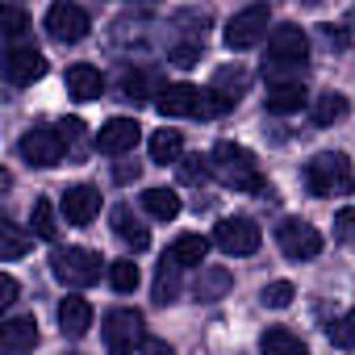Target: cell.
<instances>
[{"label":"cell","mask_w":355,"mask_h":355,"mask_svg":"<svg viewBox=\"0 0 355 355\" xmlns=\"http://www.w3.org/2000/svg\"><path fill=\"white\" fill-rule=\"evenodd\" d=\"M209 167H214L218 180L226 189H234V193H268L263 175L255 167V155L247 146H239V142H218L214 155H209Z\"/></svg>","instance_id":"obj_1"},{"label":"cell","mask_w":355,"mask_h":355,"mask_svg":"<svg viewBox=\"0 0 355 355\" xmlns=\"http://www.w3.org/2000/svg\"><path fill=\"white\" fill-rule=\"evenodd\" d=\"M155 109L163 117H218L230 109V101H222L214 88H197V84H167L155 96Z\"/></svg>","instance_id":"obj_2"},{"label":"cell","mask_w":355,"mask_h":355,"mask_svg":"<svg viewBox=\"0 0 355 355\" xmlns=\"http://www.w3.org/2000/svg\"><path fill=\"white\" fill-rule=\"evenodd\" d=\"M305 184L313 197H343L355 189V171H351V159L343 150H322L309 159L305 167Z\"/></svg>","instance_id":"obj_3"},{"label":"cell","mask_w":355,"mask_h":355,"mask_svg":"<svg viewBox=\"0 0 355 355\" xmlns=\"http://www.w3.org/2000/svg\"><path fill=\"white\" fill-rule=\"evenodd\" d=\"M51 272H55V280L67 284V288H88V284H96L101 272H109V268H105L101 255L88 251V247H55V251H51Z\"/></svg>","instance_id":"obj_4"},{"label":"cell","mask_w":355,"mask_h":355,"mask_svg":"<svg viewBox=\"0 0 355 355\" xmlns=\"http://www.w3.org/2000/svg\"><path fill=\"white\" fill-rule=\"evenodd\" d=\"M268 26H272V9L268 5H247L243 13H234L226 21V46L230 51H251V46L263 42Z\"/></svg>","instance_id":"obj_5"},{"label":"cell","mask_w":355,"mask_h":355,"mask_svg":"<svg viewBox=\"0 0 355 355\" xmlns=\"http://www.w3.org/2000/svg\"><path fill=\"white\" fill-rule=\"evenodd\" d=\"M259 243H263V234L251 218H222L214 226V247L226 255H255Z\"/></svg>","instance_id":"obj_6"},{"label":"cell","mask_w":355,"mask_h":355,"mask_svg":"<svg viewBox=\"0 0 355 355\" xmlns=\"http://www.w3.org/2000/svg\"><path fill=\"white\" fill-rule=\"evenodd\" d=\"M142 313L138 309H113L105 318V347L109 355H134V347H142Z\"/></svg>","instance_id":"obj_7"},{"label":"cell","mask_w":355,"mask_h":355,"mask_svg":"<svg viewBox=\"0 0 355 355\" xmlns=\"http://www.w3.org/2000/svg\"><path fill=\"white\" fill-rule=\"evenodd\" d=\"M276 247L288 259H313V255H322V234L305 218H284L276 226Z\"/></svg>","instance_id":"obj_8"},{"label":"cell","mask_w":355,"mask_h":355,"mask_svg":"<svg viewBox=\"0 0 355 355\" xmlns=\"http://www.w3.org/2000/svg\"><path fill=\"white\" fill-rule=\"evenodd\" d=\"M309 59V38L297 26H276L268 34V63L272 67H301Z\"/></svg>","instance_id":"obj_9"},{"label":"cell","mask_w":355,"mask_h":355,"mask_svg":"<svg viewBox=\"0 0 355 355\" xmlns=\"http://www.w3.org/2000/svg\"><path fill=\"white\" fill-rule=\"evenodd\" d=\"M63 150H67V142L51 125H34V130L21 134V159L34 163V167H55L63 159Z\"/></svg>","instance_id":"obj_10"},{"label":"cell","mask_w":355,"mask_h":355,"mask_svg":"<svg viewBox=\"0 0 355 355\" xmlns=\"http://www.w3.org/2000/svg\"><path fill=\"white\" fill-rule=\"evenodd\" d=\"M88 13L80 9V5H67V0H59V5H51L46 9V34L51 38H59V42H80L84 34H88Z\"/></svg>","instance_id":"obj_11"},{"label":"cell","mask_w":355,"mask_h":355,"mask_svg":"<svg viewBox=\"0 0 355 355\" xmlns=\"http://www.w3.org/2000/svg\"><path fill=\"white\" fill-rule=\"evenodd\" d=\"M5 76H9V84H17V88L42 80V76H46V59H42V51L21 46V42L9 46V51H5Z\"/></svg>","instance_id":"obj_12"},{"label":"cell","mask_w":355,"mask_h":355,"mask_svg":"<svg viewBox=\"0 0 355 355\" xmlns=\"http://www.w3.org/2000/svg\"><path fill=\"white\" fill-rule=\"evenodd\" d=\"M138 138H142V130L134 117H109L96 134V150L101 155H125V150H134Z\"/></svg>","instance_id":"obj_13"},{"label":"cell","mask_w":355,"mask_h":355,"mask_svg":"<svg viewBox=\"0 0 355 355\" xmlns=\"http://www.w3.org/2000/svg\"><path fill=\"white\" fill-rule=\"evenodd\" d=\"M34 347H38V322L30 313H17V318H9L0 326V351L5 355H26Z\"/></svg>","instance_id":"obj_14"},{"label":"cell","mask_w":355,"mask_h":355,"mask_svg":"<svg viewBox=\"0 0 355 355\" xmlns=\"http://www.w3.org/2000/svg\"><path fill=\"white\" fill-rule=\"evenodd\" d=\"M96 214H101V193H96L92 184H71V189L63 193V218H67L71 226H88Z\"/></svg>","instance_id":"obj_15"},{"label":"cell","mask_w":355,"mask_h":355,"mask_svg":"<svg viewBox=\"0 0 355 355\" xmlns=\"http://www.w3.org/2000/svg\"><path fill=\"white\" fill-rule=\"evenodd\" d=\"M205 255H209V239L205 234H180L171 247H167V263H175V268H205Z\"/></svg>","instance_id":"obj_16"},{"label":"cell","mask_w":355,"mask_h":355,"mask_svg":"<svg viewBox=\"0 0 355 355\" xmlns=\"http://www.w3.org/2000/svg\"><path fill=\"white\" fill-rule=\"evenodd\" d=\"M67 92H71V101H101V92H105L101 67H92V63H71V67H67Z\"/></svg>","instance_id":"obj_17"},{"label":"cell","mask_w":355,"mask_h":355,"mask_svg":"<svg viewBox=\"0 0 355 355\" xmlns=\"http://www.w3.org/2000/svg\"><path fill=\"white\" fill-rule=\"evenodd\" d=\"M113 234H117L125 247H134V251H146V247H150L146 222H142L130 205H117V209H113Z\"/></svg>","instance_id":"obj_18"},{"label":"cell","mask_w":355,"mask_h":355,"mask_svg":"<svg viewBox=\"0 0 355 355\" xmlns=\"http://www.w3.org/2000/svg\"><path fill=\"white\" fill-rule=\"evenodd\" d=\"M88 326H92V305H88L84 297L67 293V297L59 301V330L71 334V338H80V334H88Z\"/></svg>","instance_id":"obj_19"},{"label":"cell","mask_w":355,"mask_h":355,"mask_svg":"<svg viewBox=\"0 0 355 355\" xmlns=\"http://www.w3.org/2000/svg\"><path fill=\"white\" fill-rule=\"evenodd\" d=\"M259 351H263V355H309L305 338L293 334L288 326H268V330L259 334Z\"/></svg>","instance_id":"obj_20"},{"label":"cell","mask_w":355,"mask_h":355,"mask_svg":"<svg viewBox=\"0 0 355 355\" xmlns=\"http://www.w3.org/2000/svg\"><path fill=\"white\" fill-rule=\"evenodd\" d=\"M305 101L309 96H305L301 80H276V84H268V109L272 113H297Z\"/></svg>","instance_id":"obj_21"},{"label":"cell","mask_w":355,"mask_h":355,"mask_svg":"<svg viewBox=\"0 0 355 355\" xmlns=\"http://www.w3.org/2000/svg\"><path fill=\"white\" fill-rule=\"evenodd\" d=\"M230 288H234V276H230L226 268H201V276H197V284H193V293H197V301H201V305L222 301Z\"/></svg>","instance_id":"obj_22"},{"label":"cell","mask_w":355,"mask_h":355,"mask_svg":"<svg viewBox=\"0 0 355 355\" xmlns=\"http://www.w3.org/2000/svg\"><path fill=\"white\" fill-rule=\"evenodd\" d=\"M142 209L155 222H171V218H180V197H175V189H146L142 193Z\"/></svg>","instance_id":"obj_23"},{"label":"cell","mask_w":355,"mask_h":355,"mask_svg":"<svg viewBox=\"0 0 355 355\" xmlns=\"http://www.w3.org/2000/svg\"><path fill=\"white\" fill-rule=\"evenodd\" d=\"M150 159L155 163H175V159H184V134H175V130H155L150 134Z\"/></svg>","instance_id":"obj_24"},{"label":"cell","mask_w":355,"mask_h":355,"mask_svg":"<svg viewBox=\"0 0 355 355\" xmlns=\"http://www.w3.org/2000/svg\"><path fill=\"white\" fill-rule=\"evenodd\" d=\"M309 117L313 125H334L347 117V96L343 92H322L318 101H309Z\"/></svg>","instance_id":"obj_25"},{"label":"cell","mask_w":355,"mask_h":355,"mask_svg":"<svg viewBox=\"0 0 355 355\" xmlns=\"http://www.w3.org/2000/svg\"><path fill=\"white\" fill-rule=\"evenodd\" d=\"M30 243H34V234H26V230H17L9 218L0 222V259L5 263H13V259H21L26 251H30Z\"/></svg>","instance_id":"obj_26"},{"label":"cell","mask_w":355,"mask_h":355,"mask_svg":"<svg viewBox=\"0 0 355 355\" xmlns=\"http://www.w3.org/2000/svg\"><path fill=\"white\" fill-rule=\"evenodd\" d=\"M247 88H251V76H247L243 67H222V71H218V80H214V92H218L222 101H230V105H234Z\"/></svg>","instance_id":"obj_27"},{"label":"cell","mask_w":355,"mask_h":355,"mask_svg":"<svg viewBox=\"0 0 355 355\" xmlns=\"http://www.w3.org/2000/svg\"><path fill=\"white\" fill-rule=\"evenodd\" d=\"M30 234H34V239H42V243H55V234H59L55 205H51L46 197H38V201H34V214H30Z\"/></svg>","instance_id":"obj_28"},{"label":"cell","mask_w":355,"mask_h":355,"mask_svg":"<svg viewBox=\"0 0 355 355\" xmlns=\"http://www.w3.org/2000/svg\"><path fill=\"white\" fill-rule=\"evenodd\" d=\"M175 297H180V268L175 263H159V276H155V301L159 305H171Z\"/></svg>","instance_id":"obj_29"},{"label":"cell","mask_w":355,"mask_h":355,"mask_svg":"<svg viewBox=\"0 0 355 355\" xmlns=\"http://www.w3.org/2000/svg\"><path fill=\"white\" fill-rule=\"evenodd\" d=\"M109 284H113L117 293H134V288H138V268H134V259H113V263H109Z\"/></svg>","instance_id":"obj_30"},{"label":"cell","mask_w":355,"mask_h":355,"mask_svg":"<svg viewBox=\"0 0 355 355\" xmlns=\"http://www.w3.org/2000/svg\"><path fill=\"white\" fill-rule=\"evenodd\" d=\"M0 21H5V38H9V46H17V38L30 30V17H26L17 5H9L5 13H0Z\"/></svg>","instance_id":"obj_31"},{"label":"cell","mask_w":355,"mask_h":355,"mask_svg":"<svg viewBox=\"0 0 355 355\" xmlns=\"http://www.w3.org/2000/svg\"><path fill=\"white\" fill-rule=\"evenodd\" d=\"M259 301H263L268 309H284V305L293 301V284H288V280H272V284H263Z\"/></svg>","instance_id":"obj_32"},{"label":"cell","mask_w":355,"mask_h":355,"mask_svg":"<svg viewBox=\"0 0 355 355\" xmlns=\"http://www.w3.org/2000/svg\"><path fill=\"white\" fill-rule=\"evenodd\" d=\"M330 343H334V347H343V351H351V347H355V309H351V313H343V318L330 326Z\"/></svg>","instance_id":"obj_33"},{"label":"cell","mask_w":355,"mask_h":355,"mask_svg":"<svg viewBox=\"0 0 355 355\" xmlns=\"http://www.w3.org/2000/svg\"><path fill=\"white\" fill-rule=\"evenodd\" d=\"M205 175H214L209 159H201V155H189V159H184V167H180V180H184V184H201Z\"/></svg>","instance_id":"obj_34"},{"label":"cell","mask_w":355,"mask_h":355,"mask_svg":"<svg viewBox=\"0 0 355 355\" xmlns=\"http://www.w3.org/2000/svg\"><path fill=\"white\" fill-rule=\"evenodd\" d=\"M334 239H343V243L355 239V205H343V209L334 214Z\"/></svg>","instance_id":"obj_35"},{"label":"cell","mask_w":355,"mask_h":355,"mask_svg":"<svg viewBox=\"0 0 355 355\" xmlns=\"http://www.w3.org/2000/svg\"><path fill=\"white\" fill-rule=\"evenodd\" d=\"M121 92H125V96H134V101H142V96H146V76L130 71V76L121 80Z\"/></svg>","instance_id":"obj_36"},{"label":"cell","mask_w":355,"mask_h":355,"mask_svg":"<svg viewBox=\"0 0 355 355\" xmlns=\"http://www.w3.org/2000/svg\"><path fill=\"white\" fill-rule=\"evenodd\" d=\"M55 130H59V138H63V142L71 146V142H76V138L84 134V121H80V117H67V121H59Z\"/></svg>","instance_id":"obj_37"},{"label":"cell","mask_w":355,"mask_h":355,"mask_svg":"<svg viewBox=\"0 0 355 355\" xmlns=\"http://www.w3.org/2000/svg\"><path fill=\"white\" fill-rule=\"evenodd\" d=\"M17 301V280L5 272V276H0V305H13Z\"/></svg>","instance_id":"obj_38"},{"label":"cell","mask_w":355,"mask_h":355,"mask_svg":"<svg viewBox=\"0 0 355 355\" xmlns=\"http://www.w3.org/2000/svg\"><path fill=\"white\" fill-rule=\"evenodd\" d=\"M142 355H175V351H171L163 338H146V343H142Z\"/></svg>","instance_id":"obj_39"},{"label":"cell","mask_w":355,"mask_h":355,"mask_svg":"<svg viewBox=\"0 0 355 355\" xmlns=\"http://www.w3.org/2000/svg\"><path fill=\"white\" fill-rule=\"evenodd\" d=\"M322 34H326V42H330V46H347L343 30H334V26H322Z\"/></svg>","instance_id":"obj_40"},{"label":"cell","mask_w":355,"mask_h":355,"mask_svg":"<svg viewBox=\"0 0 355 355\" xmlns=\"http://www.w3.org/2000/svg\"><path fill=\"white\" fill-rule=\"evenodd\" d=\"M134 175H138V167H130V163H121V167H117V184H125V180H134Z\"/></svg>","instance_id":"obj_41"},{"label":"cell","mask_w":355,"mask_h":355,"mask_svg":"<svg viewBox=\"0 0 355 355\" xmlns=\"http://www.w3.org/2000/svg\"><path fill=\"white\" fill-rule=\"evenodd\" d=\"M71 355H80V351H71Z\"/></svg>","instance_id":"obj_42"}]
</instances>
